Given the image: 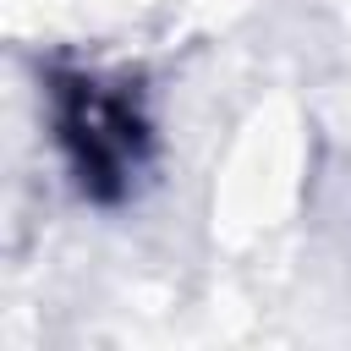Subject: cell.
<instances>
[{
	"label": "cell",
	"instance_id": "1",
	"mask_svg": "<svg viewBox=\"0 0 351 351\" xmlns=\"http://www.w3.org/2000/svg\"><path fill=\"white\" fill-rule=\"evenodd\" d=\"M49 126L71 181L93 203H121L154 159V121L143 88L121 71L93 66L49 71Z\"/></svg>",
	"mask_w": 351,
	"mask_h": 351
}]
</instances>
